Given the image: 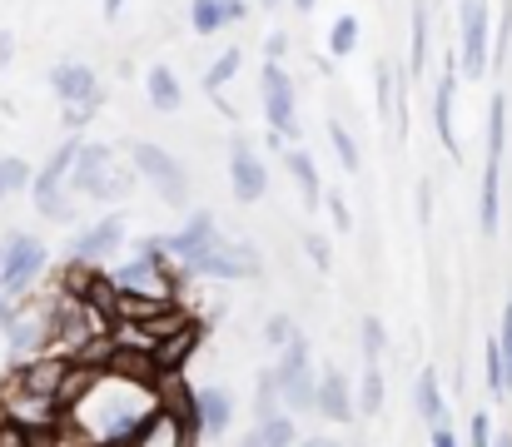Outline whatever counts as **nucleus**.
<instances>
[{
    "label": "nucleus",
    "mask_w": 512,
    "mask_h": 447,
    "mask_svg": "<svg viewBox=\"0 0 512 447\" xmlns=\"http://www.w3.org/2000/svg\"><path fill=\"white\" fill-rule=\"evenodd\" d=\"M160 408L165 393L155 363L115 353L110 368L85 373L80 398L65 408V433H75L80 447H130Z\"/></svg>",
    "instance_id": "f257e3e1"
},
{
    "label": "nucleus",
    "mask_w": 512,
    "mask_h": 447,
    "mask_svg": "<svg viewBox=\"0 0 512 447\" xmlns=\"http://www.w3.org/2000/svg\"><path fill=\"white\" fill-rule=\"evenodd\" d=\"M70 184H75L85 199L120 204V199L135 189V169H125V164H120V154H115L110 145H80V159H75Z\"/></svg>",
    "instance_id": "f03ea898"
},
{
    "label": "nucleus",
    "mask_w": 512,
    "mask_h": 447,
    "mask_svg": "<svg viewBox=\"0 0 512 447\" xmlns=\"http://www.w3.org/2000/svg\"><path fill=\"white\" fill-rule=\"evenodd\" d=\"M80 145H85V140H65V145H55V154L40 164V174H35V184H30V199H35L40 219H55V224H70V219H75V199H70L65 189H70Z\"/></svg>",
    "instance_id": "7ed1b4c3"
},
{
    "label": "nucleus",
    "mask_w": 512,
    "mask_h": 447,
    "mask_svg": "<svg viewBox=\"0 0 512 447\" xmlns=\"http://www.w3.org/2000/svg\"><path fill=\"white\" fill-rule=\"evenodd\" d=\"M279 388H284V413H319V378L309 363V338L299 333L284 353H279Z\"/></svg>",
    "instance_id": "20e7f679"
},
{
    "label": "nucleus",
    "mask_w": 512,
    "mask_h": 447,
    "mask_svg": "<svg viewBox=\"0 0 512 447\" xmlns=\"http://www.w3.org/2000/svg\"><path fill=\"white\" fill-rule=\"evenodd\" d=\"M189 274H199V279H219V284H239V279H259V249L254 244H239V239H214L204 254H194L189 264H184Z\"/></svg>",
    "instance_id": "39448f33"
},
{
    "label": "nucleus",
    "mask_w": 512,
    "mask_h": 447,
    "mask_svg": "<svg viewBox=\"0 0 512 447\" xmlns=\"http://www.w3.org/2000/svg\"><path fill=\"white\" fill-rule=\"evenodd\" d=\"M125 154H130V169L145 174V179L160 189V199H170L174 209L189 204V174H184V164L174 159L170 149H160L155 140H130Z\"/></svg>",
    "instance_id": "423d86ee"
},
{
    "label": "nucleus",
    "mask_w": 512,
    "mask_h": 447,
    "mask_svg": "<svg viewBox=\"0 0 512 447\" xmlns=\"http://www.w3.org/2000/svg\"><path fill=\"white\" fill-rule=\"evenodd\" d=\"M40 274H45V244L30 239V234H10L0 244V294L25 298Z\"/></svg>",
    "instance_id": "0eeeda50"
},
{
    "label": "nucleus",
    "mask_w": 512,
    "mask_h": 447,
    "mask_svg": "<svg viewBox=\"0 0 512 447\" xmlns=\"http://www.w3.org/2000/svg\"><path fill=\"white\" fill-rule=\"evenodd\" d=\"M458 20H463V50H458V65H463V75L468 80H483L488 70H493V50H488V5L483 0H463V10H458Z\"/></svg>",
    "instance_id": "6e6552de"
},
{
    "label": "nucleus",
    "mask_w": 512,
    "mask_h": 447,
    "mask_svg": "<svg viewBox=\"0 0 512 447\" xmlns=\"http://www.w3.org/2000/svg\"><path fill=\"white\" fill-rule=\"evenodd\" d=\"M259 90H264V115H269V130H279L289 145H299V110H294V80L284 75V65H264L259 75Z\"/></svg>",
    "instance_id": "1a4fd4ad"
},
{
    "label": "nucleus",
    "mask_w": 512,
    "mask_h": 447,
    "mask_svg": "<svg viewBox=\"0 0 512 447\" xmlns=\"http://www.w3.org/2000/svg\"><path fill=\"white\" fill-rule=\"evenodd\" d=\"M120 244H125V219L110 214V219H100V224H90V229H80V234L70 239V259L85 264V269H95V264L115 259Z\"/></svg>",
    "instance_id": "9d476101"
},
{
    "label": "nucleus",
    "mask_w": 512,
    "mask_h": 447,
    "mask_svg": "<svg viewBox=\"0 0 512 447\" xmlns=\"http://www.w3.org/2000/svg\"><path fill=\"white\" fill-rule=\"evenodd\" d=\"M50 90H55L65 105H85V110H100V105H105V85H100V75H95L90 65H80V60L55 65V70H50Z\"/></svg>",
    "instance_id": "9b49d317"
},
{
    "label": "nucleus",
    "mask_w": 512,
    "mask_h": 447,
    "mask_svg": "<svg viewBox=\"0 0 512 447\" xmlns=\"http://www.w3.org/2000/svg\"><path fill=\"white\" fill-rule=\"evenodd\" d=\"M448 70L438 75V85H433V125H438V140L443 149L458 159L463 149H458V125H453V110H458V80H463V65H458V55H448L443 60Z\"/></svg>",
    "instance_id": "f8f14e48"
},
{
    "label": "nucleus",
    "mask_w": 512,
    "mask_h": 447,
    "mask_svg": "<svg viewBox=\"0 0 512 447\" xmlns=\"http://www.w3.org/2000/svg\"><path fill=\"white\" fill-rule=\"evenodd\" d=\"M229 179H234V194H239L244 204L264 199V189H269V169H264L259 149L249 145V140H229Z\"/></svg>",
    "instance_id": "ddd939ff"
},
{
    "label": "nucleus",
    "mask_w": 512,
    "mask_h": 447,
    "mask_svg": "<svg viewBox=\"0 0 512 447\" xmlns=\"http://www.w3.org/2000/svg\"><path fill=\"white\" fill-rule=\"evenodd\" d=\"M219 239V224H214V214H194L184 229H174V234H165L160 244H165V254L170 259H179V264H189L194 254H204L209 244Z\"/></svg>",
    "instance_id": "4468645a"
},
{
    "label": "nucleus",
    "mask_w": 512,
    "mask_h": 447,
    "mask_svg": "<svg viewBox=\"0 0 512 447\" xmlns=\"http://www.w3.org/2000/svg\"><path fill=\"white\" fill-rule=\"evenodd\" d=\"M194 438H199V433H194V428H189L179 413L160 408V413L145 423V433H140L130 447H194Z\"/></svg>",
    "instance_id": "2eb2a0df"
},
{
    "label": "nucleus",
    "mask_w": 512,
    "mask_h": 447,
    "mask_svg": "<svg viewBox=\"0 0 512 447\" xmlns=\"http://www.w3.org/2000/svg\"><path fill=\"white\" fill-rule=\"evenodd\" d=\"M319 413H324L329 423H348V418L358 413V398H353V383L343 378L339 368H329V373L319 378Z\"/></svg>",
    "instance_id": "dca6fc26"
},
{
    "label": "nucleus",
    "mask_w": 512,
    "mask_h": 447,
    "mask_svg": "<svg viewBox=\"0 0 512 447\" xmlns=\"http://www.w3.org/2000/svg\"><path fill=\"white\" fill-rule=\"evenodd\" d=\"M194 348H199V323L189 318L170 343H160V348H155V358H150V363H155V373H160V378H179V373H184V358H189Z\"/></svg>",
    "instance_id": "f3484780"
},
{
    "label": "nucleus",
    "mask_w": 512,
    "mask_h": 447,
    "mask_svg": "<svg viewBox=\"0 0 512 447\" xmlns=\"http://www.w3.org/2000/svg\"><path fill=\"white\" fill-rule=\"evenodd\" d=\"M234 423V398L224 388H199V438H224Z\"/></svg>",
    "instance_id": "a211bd4d"
},
{
    "label": "nucleus",
    "mask_w": 512,
    "mask_h": 447,
    "mask_svg": "<svg viewBox=\"0 0 512 447\" xmlns=\"http://www.w3.org/2000/svg\"><path fill=\"white\" fill-rule=\"evenodd\" d=\"M244 15H249L244 0H194L189 25H194L199 35H214V30H224V25H239Z\"/></svg>",
    "instance_id": "6ab92c4d"
},
{
    "label": "nucleus",
    "mask_w": 512,
    "mask_h": 447,
    "mask_svg": "<svg viewBox=\"0 0 512 447\" xmlns=\"http://www.w3.org/2000/svg\"><path fill=\"white\" fill-rule=\"evenodd\" d=\"M284 164H289V174H294V184H299L304 209H319V204H324V179H319L314 154H309V149H289V154H284Z\"/></svg>",
    "instance_id": "aec40b11"
},
{
    "label": "nucleus",
    "mask_w": 512,
    "mask_h": 447,
    "mask_svg": "<svg viewBox=\"0 0 512 447\" xmlns=\"http://www.w3.org/2000/svg\"><path fill=\"white\" fill-rule=\"evenodd\" d=\"M413 408H418V418H423L428 428H438V423H448V403H443V383H438V373H433V368H423V373H418V388H413Z\"/></svg>",
    "instance_id": "412c9836"
},
{
    "label": "nucleus",
    "mask_w": 512,
    "mask_h": 447,
    "mask_svg": "<svg viewBox=\"0 0 512 447\" xmlns=\"http://www.w3.org/2000/svg\"><path fill=\"white\" fill-rule=\"evenodd\" d=\"M145 90H150V105H155V110H165V115L184 105V85H179V75H174L170 65H150Z\"/></svg>",
    "instance_id": "4be33fe9"
},
{
    "label": "nucleus",
    "mask_w": 512,
    "mask_h": 447,
    "mask_svg": "<svg viewBox=\"0 0 512 447\" xmlns=\"http://www.w3.org/2000/svg\"><path fill=\"white\" fill-rule=\"evenodd\" d=\"M483 368H488V393H493V398H508L512 363H508V353H503V338H488V343H483Z\"/></svg>",
    "instance_id": "5701e85b"
},
{
    "label": "nucleus",
    "mask_w": 512,
    "mask_h": 447,
    "mask_svg": "<svg viewBox=\"0 0 512 447\" xmlns=\"http://www.w3.org/2000/svg\"><path fill=\"white\" fill-rule=\"evenodd\" d=\"M413 50H408V80H418L423 70H428V5L423 0H413Z\"/></svg>",
    "instance_id": "b1692460"
},
{
    "label": "nucleus",
    "mask_w": 512,
    "mask_h": 447,
    "mask_svg": "<svg viewBox=\"0 0 512 447\" xmlns=\"http://www.w3.org/2000/svg\"><path fill=\"white\" fill-rule=\"evenodd\" d=\"M383 398H388L383 368H378V363H363V378H358V413H363V418H378V413H383Z\"/></svg>",
    "instance_id": "393cba45"
},
{
    "label": "nucleus",
    "mask_w": 512,
    "mask_h": 447,
    "mask_svg": "<svg viewBox=\"0 0 512 447\" xmlns=\"http://www.w3.org/2000/svg\"><path fill=\"white\" fill-rule=\"evenodd\" d=\"M279 403H284V388H279V373L269 368V373H259V388H254V418L259 423L279 418Z\"/></svg>",
    "instance_id": "a878e982"
},
{
    "label": "nucleus",
    "mask_w": 512,
    "mask_h": 447,
    "mask_svg": "<svg viewBox=\"0 0 512 447\" xmlns=\"http://www.w3.org/2000/svg\"><path fill=\"white\" fill-rule=\"evenodd\" d=\"M35 184V174H30V164L20 159V154H5L0 159V204L10 199V194H20V189H30Z\"/></svg>",
    "instance_id": "bb28decb"
},
{
    "label": "nucleus",
    "mask_w": 512,
    "mask_h": 447,
    "mask_svg": "<svg viewBox=\"0 0 512 447\" xmlns=\"http://www.w3.org/2000/svg\"><path fill=\"white\" fill-rule=\"evenodd\" d=\"M239 65H244V50H224V55L204 70V90H209V95H224V85L239 75Z\"/></svg>",
    "instance_id": "cd10ccee"
},
{
    "label": "nucleus",
    "mask_w": 512,
    "mask_h": 447,
    "mask_svg": "<svg viewBox=\"0 0 512 447\" xmlns=\"http://www.w3.org/2000/svg\"><path fill=\"white\" fill-rule=\"evenodd\" d=\"M358 338H363V363H383V353H388V328H383V318H378V313H368V318H363Z\"/></svg>",
    "instance_id": "c85d7f7f"
},
{
    "label": "nucleus",
    "mask_w": 512,
    "mask_h": 447,
    "mask_svg": "<svg viewBox=\"0 0 512 447\" xmlns=\"http://www.w3.org/2000/svg\"><path fill=\"white\" fill-rule=\"evenodd\" d=\"M329 140H334V154H339V164L348 174H358L363 169V154H358V140L348 135V125L343 120H329Z\"/></svg>",
    "instance_id": "c756f323"
},
{
    "label": "nucleus",
    "mask_w": 512,
    "mask_h": 447,
    "mask_svg": "<svg viewBox=\"0 0 512 447\" xmlns=\"http://www.w3.org/2000/svg\"><path fill=\"white\" fill-rule=\"evenodd\" d=\"M353 45H358V20L353 15H339L334 20V30H329V55H353Z\"/></svg>",
    "instance_id": "7c9ffc66"
},
{
    "label": "nucleus",
    "mask_w": 512,
    "mask_h": 447,
    "mask_svg": "<svg viewBox=\"0 0 512 447\" xmlns=\"http://www.w3.org/2000/svg\"><path fill=\"white\" fill-rule=\"evenodd\" d=\"M259 438H264L269 447H299L294 443V413H279V418L259 423Z\"/></svg>",
    "instance_id": "2f4dec72"
},
{
    "label": "nucleus",
    "mask_w": 512,
    "mask_h": 447,
    "mask_svg": "<svg viewBox=\"0 0 512 447\" xmlns=\"http://www.w3.org/2000/svg\"><path fill=\"white\" fill-rule=\"evenodd\" d=\"M264 338H269V348H279V353H284V348L299 338V323H294L289 313H274V318L264 323Z\"/></svg>",
    "instance_id": "473e14b6"
},
{
    "label": "nucleus",
    "mask_w": 512,
    "mask_h": 447,
    "mask_svg": "<svg viewBox=\"0 0 512 447\" xmlns=\"http://www.w3.org/2000/svg\"><path fill=\"white\" fill-rule=\"evenodd\" d=\"M393 85H398L393 65H378V115H398V105H393Z\"/></svg>",
    "instance_id": "72a5a7b5"
},
{
    "label": "nucleus",
    "mask_w": 512,
    "mask_h": 447,
    "mask_svg": "<svg viewBox=\"0 0 512 447\" xmlns=\"http://www.w3.org/2000/svg\"><path fill=\"white\" fill-rule=\"evenodd\" d=\"M468 443L473 447H493L498 438H493V418L488 413H473V423H468Z\"/></svg>",
    "instance_id": "f704fd0d"
},
{
    "label": "nucleus",
    "mask_w": 512,
    "mask_h": 447,
    "mask_svg": "<svg viewBox=\"0 0 512 447\" xmlns=\"http://www.w3.org/2000/svg\"><path fill=\"white\" fill-rule=\"evenodd\" d=\"M304 249H309V259H314L319 269H329V264H334V254H329V239H324V234H304Z\"/></svg>",
    "instance_id": "c9c22d12"
},
{
    "label": "nucleus",
    "mask_w": 512,
    "mask_h": 447,
    "mask_svg": "<svg viewBox=\"0 0 512 447\" xmlns=\"http://www.w3.org/2000/svg\"><path fill=\"white\" fill-rule=\"evenodd\" d=\"M284 50H289V35H284V30H274V35L264 40V55H269V60L279 65V60H284Z\"/></svg>",
    "instance_id": "e433bc0d"
},
{
    "label": "nucleus",
    "mask_w": 512,
    "mask_h": 447,
    "mask_svg": "<svg viewBox=\"0 0 512 447\" xmlns=\"http://www.w3.org/2000/svg\"><path fill=\"white\" fill-rule=\"evenodd\" d=\"M428 443H433V447H458V438H453V423H438V428H428Z\"/></svg>",
    "instance_id": "4c0bfd02"
},
{
    "label": "nucleus",
    "mask_w": 512,
    "mask_h": 447,
    "mask_svg": "<svg viewBox=\"0 0 512 447\" xmlns=\"http://www.w3.org/2000/svg\"><path fill=\"white\" fill-rule=\"evenodd\" d=\"M329 214H334L339 229H348V204H343V194H329Z\"/></svg>",
    "instance_id": "58836bf2"
},
{
    "label": "nucleus",
    "mask_w": 512,
    "mask_h": 447,
    "mask_svg": "<svg viewBox=\"0 0 512 447\" xmlns=\"http://www.w3.org/2000/svg\"><path fill=\"white\" fill-rule=\"evenodd\" d=\"M90 115H95V110H85V105H70V110H65V125H75V130H80Z\"/></svg>",
    "instance_id": "ea45409f"
},
{
    "label": "nucleus",
    "mask_w": 512,
    "mask_h": 447,
    "mask_svg": "<svg viewBox=\"0 0 512 447\" xmlns=\"http://www.w3.org/2000/svg\"><path fill=\"white\" fill-rule=\"evenodd\" d=\"M498 338H503V353H508V363H512V303H508V313H503V333Z\"/></svg>",
    "instance_id": "a19ab883"
},
{
    "label": "nucleus",
    "mask_w": 512,
    "mask_h": 447,
    "mask_svg": "<svg viewBox=\"0 0 512 447\" xmlns=\"http://www.w3.org/2000/svg\"><path fill=\"white\" fill-rule=\"evenodd\" d=\"M10 55H15V40H10V30H0V65H10Z\"/></svg>",
    "instance_id": "79ce46f5"
},
{
    "label": "nucleus",
    "mask_w": 512,
    "mask_h": 447,
    "mask_svg": "<svg viewBox=\"0 0 512 447\" xmlns=\"http://www.w3.org/2000/svg\"><path fill=\"white\" fill-rule=\"evenodd\" d=\"M299 447H343V443H339V438H304Z\"/></svg>",
    "instance_id": "37998d69"
},
{
    "label": "nucleus",
    "mask_w": 512,
    "mask_h": 447,
    "mask_svg": "<svg viewBox=\"0 0 512 447\" xmlns=\"http://www.w3.org/2000/svg\"><path fill=\"white\" fill-rule=\"evenodd\" d=\"M120 10H125V0H105V20H115Z\"/></svg>",
    "instance_id": "c03bdc74"
},
{
    "label": "nucleus",
    "mask_w": 512,
    "mask_h": 447,
    "mask_svg": "<svg viewBox=\"0 0 512 447\" xmlns=\"http://www.w3.org/2000/svg\"><path fill=\"white\" fill-rule=\"evenodd\" d=\"M314 5H319V0H294V10H314Z\"/></svg>",
    "instance_id": "a18cd8bd"
},
{
    "label": "nucleus",
    "mask_w": 512,
    "mask_h": 447,
    "mask_svg": "<svg viewBox=\"0 0 512 447\" xmlns=\"http://www.w3.org/2000/svg\"><path fill=\"white\" fill-rule=\"evenodd\" d=\"M493 447H512V433H503V438H498V443H493Z\"/></svg>",
    "instance_id": "49530a36"
},
{
    "label": "nucleus",
    "mask_w": 512,
    "mask_h": 447,
    "mask_svg": "<svg viewBox=\"0 0 512 447\" xmlns=\"http://www.w3.org/2000/svg\"><path fill=\"white\" fill-rule=\"evenodd\" d=\"M264 5H284V0H264Z\"/></svg>",
    "instance_id": "de8ad7c7"
}]
</instances>
